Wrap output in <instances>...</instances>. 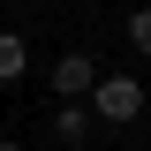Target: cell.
Listing matches in <instances>:
<instances>
[{"label":"cell","instance_id":"6da1fadb","mask_svg":"<svg viewBox=\"0 0 151 151\" xmlns=\"http://www.w3.org/2000/svg\"><path fill=\"white\" fill-rule=\"evenodd\" d=\"M83 106H91L106 129H129V121H144V113H151V91L136 83V76H106V68H98V83H91Z\"/></svg>","mask_w":151,"mask_h":151},{"label":"cell","instance_id":"7a4b0ae2","mask_svg":"<svg viewBox=\"0 0 151 151\" xmlns=\"http://www.w3.org/2000/svg\"><path fill=\"white\" fill-rule=\"evenodd\" d=\"M45 83H53V98H91V83H98V60H91V45H68V53L45 68Z\"/></svg>","mask_w":151,"mask_h":151},{"label":"cell","instance_id":"3957f363","mask_svg":"<svg viewBox=\"0 0 151 151\" xmlns=\"http://www.w3.org/2000/svg\"><path fill=\"white\" fill-rule=\"evenodd\" d=\"M53 136H60L68 151H83V144L98 136V113L83 106V98H60V106H53Z\"/></svg>","mask_w":151,"mask_h":151},{"label":"cell","instance_id":"277c9868","mask_svg":"<svg viewBox=\"0 0 151 151\" xmlns=\"http://www.w3.org/2000/svg\"><path fill=\"white\" fill-rule=\"evenodd\" d=\"M23 76H30V38L0 30V83H23Z\"/></svg>","mask_w":151,"mask_h":151},{"label":"cell","instance_id":"5b68a950","mask_svg":"<svg viewBox=\"0 0 151 151\" xmlns=\"http://www.w3.org/2000/svg\"><path fill=\"white\" fill-rule=\"evenodd\" d=\"M129 45H136V60L151 53V0H144V8H129Z\"/></svg>","mask_w":151,"mask_h":151},{"label":"cell","instance_id":"8992f818","mask_svg":"<svg viewBox=\"0 0 151 151\" xmlns=\"http://www.w3.org/2000/svg\"><path fill=\"white\" fill-rule=\"evenodd\" d=\"M0 151H23V144H15V136H0Z\"/></svg>","mask_w":151,"mask_h":151}]
</instances>
